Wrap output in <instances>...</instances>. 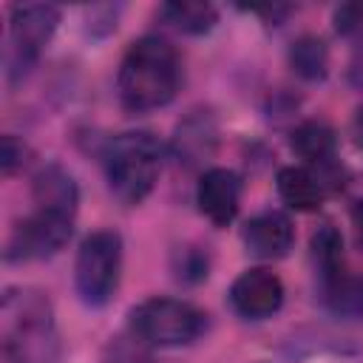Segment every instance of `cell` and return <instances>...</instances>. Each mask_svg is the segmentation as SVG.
Masks as SVG:
<instances>
[{"instance_id":"1","label":"cell","mask_w":363,"mask_h":363,"mask_svg":"<svg viewBox=\"0 0 363 363\" xmlns=\"http://www.w3.org/2000/svg\"><path fill=\"white\" fill-rule=\"evenodd\" d=\"M0 357L3 363H57L60 335L45 292L9 286L0 298Z\"/></svg>"},{"instance_id":"2","label":"cell","mask_w":363,"mask_h":363,"mask_svg":"<svg viewBox=\"0 0 363 363\" xmlns=\"http://www.w3.org/2000/svg\"><path fill=\"white\" fill-rule=\"evenodd\" d=\"M179 82H182L179 54L164 37L156 34L130 43L116 74L119 102L133 113H145L167 105L176 96Z\"/></svg>"},{"instance_id":"3","label":"cell","mask_w":363,"mask_h":363,"mask_svg":"<svg viewBox=\"0 0 363 363\" xmlns=\"http://www.w3.org/2000/svg\"><path fill=\"white\" fill-rule=\"evenodd\" d=\"M102 164L113 199L133 207L142 204L156 187L162 170V145L147 130H128L105 145Z\"/></svg>"},{"instance_id":"4","label":"cell","mask_w":363,"mask_h":363,"mask_svg":"<svg viewBox=\"0 0 363 363\" xmlns=\"http://www.w3.org/2000/svg\"><path fill=\"white\" fill-rule=\"evenodd\" d=\"M130 335L147 346H187L207 329V315L182 298H147L130 309Z\"/></svg>"},{"instance_id":"5","label":"cell","mask_w":363,"mask_h":363,"mask_svg":"<svg viewBox=\"0 0 363 363\" xmlns=\"http://www.w3.org/2000/svg\"><path fill=\"white\" fill-rule=\"evenodd\" d=\"M122 278V235L113 230H96L91 233L74 261V284L88 306H105Z\"/></svg>"},{"instance_id":"6","label":"cell","mask_w":363,"mask_h":363,"mask_svg":"<svg viewBox=\"0 0 363 363\" xmlns=\"http://www.w3.org/2000/svg\"><path fill=\"white\" fill-rule=\"evenodd\" d=\"M60 26V9L51 3H20L9 17V79H20L40 60L43 48Z\"/></svg>"},{"instance_id":"7","label":"cell","mask_w":363,"mask_h":363,"mask_svg":"<svg viewBox=\"0 0 363 363\" xmlns=\"http://www.w3.org/2000/svg\"><path fill=\"white\" fill-rule=\"evenodd\" d=\"M74 233V218L34 210L23 221L14 224L6 241V261H40L57 255Z\"/></svg>"},{"instance_id":"8","label":"cell","mask_w":363,"mask_h":363,"mask_svg":"<svg viewBox=\"0 0 363 363\" xmlns=\"http://www.w3.org/2000/svg\"><path fill=\"white\" fill-rule=\"evenodd\" d=\"M230 306L247 320L272 318L284 306V281L264 267L244 269L230 286Z\"/></svg>"},{"instance_id":"9","label":"cell","mask_w":363,"mask_h":363,"mask_svg":"<svg viewBox=\"0 0 363 363\" xmlns=\"http://www.w3.org/2000/svg\"><path fill=\"white\" fill-rule=\"evenodd\" d=\"M241 201V179L227 167H210L201 173L196 184V204L204 218H210L216 227L233 224L238 216Z\"/></svg>"},{"instance_id":"10","label":"cell","mask_w":363,"mask_h":363,"mask_svg":"<svg viewBox=\"0 0 363 363\" xmlns=\"http://www.w3.org/2000/svg\"><path fill=\"white\" fill-rule=\"evenodd\" d=\"M241 241L255 258H284L295 244V227L281 210H264L241 227Z\"/></svg>"},{"instance_id":"11","label":"cell","mask_w":363,"mask_h":363,"mask_svg":"<svg viewBox=\"0 0 363 363\" xmlns=\"http://www.w3.org/2000/svg\"><path fill=\"white\" fill-rule=\"evenodd\" d=\"M31 201H34V210L74 218L79 207V187L62 164L48 162L31 179Z\"/></svg>"},{"instance_id":"12","label":"cell","mask_w":363,"mask_h":363,"mask_svg":"<svg viewBox=\"0 0 363 363\" xmlns=\"http://www.w3.org/2000/svg\"><path fill=\"white\" fill-rule=\"evenodd\" d=\"M218 147V122L210 111L199 108L190 111L179 125H176V136H173V153L179 156V162H184L187 167H199L204 164Z\"/></svg>"},{"instance_id":"13","label":"cell","mask_w":363,"mask_h":363,"mask_svg":"<svg viewBox=\"0 0 363 363\" xmlns=\"http://www.w3.org/2000/svg\"><path fill=\"white\" fill-rule=\"evenodd\" d=\"M275 184H278V196L286 207L292 210H301V213H312L323 204L326 199V187L323 182L318 179L315 170L309 167H301V164H289V167H281L278 176H275Z\"/></svg>"},{"instance_id":"14","label":"cell","mask_w":363,"mask_h":363,"mask_svg":"<svg viewBox=\"0 0 363 363\" xmlns=\"http://www.w3.org/2000/svg\"><path fill=\"white\" fill-rule=\"evenodd\" d=\"M289 147L309 164L320 167L326 162L335 159V150H337V139H335V130L320 122V119H306L301 122L292 136H289Z\"/></svg>"},{"instance_id":"15","label":"cell","mask_w":363,"mask_h":363,"mask_svg":"<svg viewBox=\"0 0 363 363\" xmlns=\"http://www.w3.org/2000/svg\"><path fill=\"white\" fill-rule=\"evenodd\" d=\"M320 298L335 315L363 320V275L360 272L343 269L340 275L323 281L320 284Z\"/></svg>"},{"instance_id":"16","label":"cell","mask_w":363,"mask_h":363,"mask_svg":"<svg viewBox=\"0 0 363 363\" xmlns=\"http://www.w3.org/2000/svg\"><path fill=\"white\" fill-rule=\"evenodd\" d=\"M159 17L182 34H204L216 26L218 11L216 6L201 0H176V3H164L159 9Z\"/></svg>"},{"instance_id":"17","label":"cell","mask_w":363,"mask_h":363,"mask_svg":"<svg viewBox=\"0 0 363 363\" xmlns=\"http://www.w3.org/2000/svg\"><path fill=\"white\" fill-rule=\"evenodd\" d=\"M309 250H312V261H315V269L320 275V284L346 269L343 235H340V230L335 224H320L309 238Z\"/></svg>"},{"instance_id":"18","label":"cell","mask_w":363,"mask_h":363,"mask_svg":"<svg viewBox=\"0 0 363 363\" xmlns=\"http://www.w3.org/2000/svg\"><path fill=\"white\" fill-rule=\"evenodd\" d=\"M289 65L292 71L306 82H320L329 74V48L320 37L303 34L289 48Z\"/></svg>"},{"instance_id":"19","label":"cell","mask_w":363,"mask_h":363,"mask_svg":"<svg viewBox=\"0 0 363 363\" xmlns=\"http://www.w3.org/2000/svg\"><path fill=\"white\" fill-rule=\"evenodd\" d=\"M207 269H210V258L201 247H182L176 250L173 255V272L179 281L184 284H199L207 278Z\"/></svg>"},{"instance_id":"20","label":"cell","mask_w":363,"mask_h":363,"mask_svg":"<svg viewBox=\"0 0 363 363\" xmlns=\"http://www.w3.org/2000/svg\"><path fill=\"white\" fill-rule=\"evenodd\" d=\"M147 343H142L136 335L130 337H116L108 343L102 363H150V354L145 349Z\"/></svg>"},{"instance_id":"21","label":"cell","mask_w":363,"mask_h":363,"mask_svg":"<svg viewBox=\"0 0 363 363\" xmlns=\"http://www.w3.org/2000/svg\"><path fill=\"white\" fill-rule=\"evenodd\" d=\"M26 162H28V147H26V142H23L20 136H14V133H6V136L0 139V173L9 179V176H14L17 170H23Z\"/></svg>"},{"instance_id":"22","label":"cell","mask_w":363,"mask_h":363,"mask_svg":"<svg viewBox=\"0 0 363 363\" xmlns=\"http://www.w3.org/2000/svg\"><path fill=\"white\" fill-rule=\"evenodd\" d=\"M335 31L343 37H363V0L340 3L332 14Z\"/></svg>"},{"instance_id":"23","label":"cell","mask_w":363,"mask_h":363,"mask_svg":"<svg viewBox=\"0 0 363 363\" xmlns=\"http://www.w3.org/2000/svg\"><path fill=\"white\" fill-rule=\"evenodd\" d=\"M116 14H119V6H94L88 9V26L94 34H108L116 28Z\"/></svg>"},{"instance_id":"24","label":"cell","mask_w":363,"mask_h":363,"mask_svg":"<svg viewBox=\"0 0 363 363\" xmlns=\"http://www.w3.org/2000/svg\"><path fill=\"white\" fill-rule=\"evenodd\" d=\"M349 82L354 88H363V43H360V48L354 51V57L349 62Z\"/></svg>"},{"instance_id":"25","label":"cell","mask_w":363,"mask_h":363,"mask_svg":"<svg viewBox=\"0 0 363 363\" xmlns=\"http://www.w3.org/2000/svg\"><path fill=\"white\" fill-rule=\"evenodd\" d=\"M349 216H352V227H354V238H357V244H360V250H363V199H357V201L352 204V210H349Z\"/></svg>"},{"instance_id":"26","label":"cell","mask_w":363,"mask_h":363,"mask_svg":"<svg viewBox=\"0 0 363 363\" xmlns=\"http://www.w3.org/2000/svg\"><path fill=\"white\" fill-rule=\"evenodd\" d=\"M354 139H357V145L363 147V105H360L357 113H354Z\"/></svg>"}]
</instances>
